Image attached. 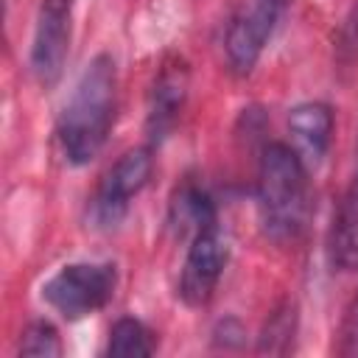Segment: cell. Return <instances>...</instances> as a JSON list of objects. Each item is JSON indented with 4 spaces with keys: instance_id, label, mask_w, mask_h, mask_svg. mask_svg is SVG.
I'll list each match as a JSON object with an SVG mask.
<instances>
[{
    "instance_id": "obj_2",
    "label": "cell",
    "mask_w": 358,
    "mask_h": 358,
    "mask_svg": "<svg viewBox=\"0 0 358 358\" xmlns=\"http://www.w3.org/2000/svg\"><path fill=\"white\" fill-rule=\"evenodd\" d=\"M257 215L263 235L274 243H294L310 215L308 165L296 148L271 143L257 168Z\"/></svg>"
},
{
    "instance_id": "obj_13",
    "label": "cell",
    "mask_w": 358,
    "mask_h": 358,
    "mask_svg": "<svg viewBox=\"0 0 358 358\" xmlns=\"http://www.w3.org/2000/svg\"><path fill=\"white\" fill-rule=\"evenodd\" d=\"M20 355H34V358H59L62 355V341L59 333L50 322H34L25 327L22 341H20Z\"/></svg>"
},
{
    "instance_id": "obj_6",
    "label": "cell",
    "mask_w": 358,
    "mask_h": 358,
    "mask_svg": "<svg viewBox=\"0 0 358 358\" xmlns=\"http://www.w3.org/2000/svg\"><path fill=\"white\" fill-rule=\"evenodd\" d=\"M154 171L151 148H131L126 151L101 179L98 193L92 199V218L101 227H115L126 210L129 201L148 185V176Z\"/></svg>"
},
{
    "instance_id": "obj_12",
    "label": "cell",
    "mask_w": 358,
    "mask_h": 358,
    "mask_svg": "<svg viewBox=\"0 0 358 358\" xmlns=\"http://www.w3.org/2000/svg\"><path fill=\"white\" fill-rule=\"evenodd\" d=\"M171 221H173V227H179L182 232L185 229H190L193 235L199 232V229H204L207 224H213L215 218H213V204H210V199L199 190V187H182L179 190V196H176V201H173V207H171Z\"/></svg>"
},
{
    "instance_id": "obj_14",
    "label": "cell",
    "mask_w": 358,
    "mask_h": 358,
    "mask_svg": "<svg viewBox=\"0 0 358 358\" xmlns=\"http://www.w3.org/2000/svg\"><path fill=\"white\" fill-rule=\"evenodd\" d=\"M294 336V308L291 305H282L280 310L271 313L266 330H263V344L260 350H268V352H280V344L277 341H291Z\"/></svg>"
},
{
    "instance_id": "obj_15",
    "label": "cell",
    "mask_w": 358,
    "mask_h": 358,
    "mask_svg": "<svg viewBox=\"0 0 358 358\" xmlns=\"http://www.w3.org/2000/svg\"><path fill=\"white\" fill-rule=\"evenodd\" d=\"M341 355H358V294L344 316V327H341V344H338Z\"/></svg>"
},
{
    "instance_id": "obj_5",
    "label": "cell",
    "mask_w": 358,
    "mask_h": 358,
    "mask_svg": "<svg viewBox=\"0 0 358 358\" xmlns=\"http://www.w3.org/2000/svg\"><path fill=\"white\" fill-rule=\"evenodd\" d=\"M73 36V0H42L31 42V70L39 84L59 81Z\"/></svg>"
},
{
    "instance_id": "obj_7",
    "label": "cell",
    "mask_w": 358,
    "mask_h": 358,
    "mask_svg": "<svg viewBox=\"0 0 358 358\" xmlns=\"http://www.w3.org/2000/svg\"><path fill=\"white\" fill-rule=\"evenodd\" d=\"M227 255H229V246L221 229L215 227V221L193 235L185 266H182V277H179V296L185 305L201 308L213 299L227 266Z\"/></svg>"
},
{
    "instance_id": "obj_4",
    "label": "cell",
    "mask_w": 358,
    "mask_h": 358,
    "mask_svg": "<svg viewBox=\"0 0 358 358\" xmlns=\"http://www.w3.org/2000/svg\"><path fill=\"white\" fill-rule=\"evenodd\" d=\"M288 3L291 0H249V6H243V11L232 20V25L227 31V42H224L227 62H229L232 73H238V76L252 73L263 48L271 39L277 22L282 20Z\"/></svg>"
},
{
    "instance_id": "obj_1",
    "label": "cell",
    "mask_w": 358,
    "mask_h": 358,
    "mask_svg": "<svg viewBox=\"0 0 358 358\" xmlns=\"http://www.w3.org/2000/svg\"><path fill=\"white\" fill-rule=\"evenodd\" d=\"M117 106V70L112 56L98 53L81 73L59 117V145L67 162L87 165L106 145Z\"/></svg>"
},
{
    "instance_id": "obj_10",
    "label": "cell",
    "mask_w": 358,
    "mask_h": 358,
    "mask_svg": "<svg viewBox=\"0 0 358 358\" xmlns=\"http://www.w3.org/2000/svg\"><path fill=\"white\" fill-rule=\"evenodd\" d=\"M330 257L338 268H358V173L350 179L330 227Z\"/></svg>"
},
{
    "instance_id": "obj_8",
    "label": "cell",
    "mask_w": 358,
    "mask_h": 358,
    "mask_svg": "<svg viewBox=\"0 0 358 358\" xmlns=\"http://www.w3.org/2000/svg\"><path fill=\"white\" fill-rule=\"evenodd\" d=\"M187 98V70L185 64L173 62L165 64L151 87V98H148V115H145V131L151 137V143H159L173 123L179 120V112L185 106Z\"/></svg>"
},
{
    "instance_id": "obj_3",
    "label": "cell",
    "mask_w": 358,
    "mask_h": 358,
    "mask_svg": "<svg viewBox=\"0 0 358 358\" xmlns=\"http://www.w3.org/2000/svg\"><path fill=\"white\" fill-rule=\"evenodd\" d=\"M115 266L109 263H70L62 266L45 285V302L67 319H81L101 310L115 294Z\"/></svg>"
},
{
    "instance_id": "obj_11",
    "label": "cell",
    "mask_w": 358,
    "mask_h": 358,
    "mask_svg": "<svg viewBox=\"0 0 358 358\" xmlns=\"http://www.w3.org/2000/svg\"><path fill=\"white\" fill-rule=\"evenodd\" d=\"M106 352L115 358H145L154 352V341H151V333L145 330L143 322L126 316V319H117L112 324Z\"/></svg>"
},
{
    "instance_id": "obj_9",
    "label": "cell",
    "mask_w": 358,
    "mask_h": 358,
    "mask_svg": "<svg viewBox=\"0 0 358 358\" xmlns=\"http://www.w3.org/2000/svg\"><path fill=\"white\" fill-rule=\"evenodd\" d=\"M288 131L294 137L296 154L308 162H319L327 154L330 137H333V112L330 106L310 101V103H299L291 109L288 115Z\"/></svg>"
}]
</instances>
